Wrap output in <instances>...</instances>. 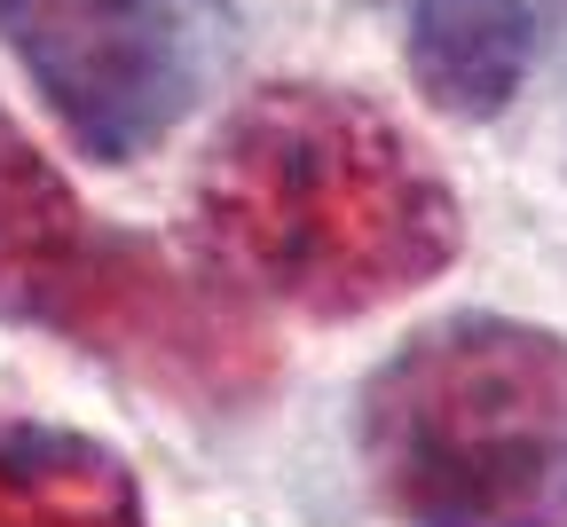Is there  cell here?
Masks as SVG:
<instances>
[{"instance_id":"obj_1","label":"cell","mask_w":567,"mask_h":527,"mask_svg":"<svg viewBox=\"0 0 567 527\" xmlns=\"http://www.w3.org/2000/svg\"><path fill=\"white\" fill-rule=\"evenodd\" d=\"M213 268L308 316H363L457 252V197L394 118L331 87H260L197 174Z\"/></svg>"},{"instance_id":"obj_2","label":"cell","mask_w":567,"mask_h":527,"mask_svg":"<svg viewBox=\"0 0 567 527\" xmlns=\"http://www.w3.org/2000/svg\"><path fill=\"white\" fill-rule=\"evenodd\" d=\"M363 465L410 527H567V347L450 316L363 394Z\"/></svg>"},{"instance_id":"obj_3","label":"cell","mask_w":567,"mask_h":527,"mask_svg":"<svg viewBox=\"0 0 567 527\" xmlns=\"http://www.w3.org/2000/svg\"><path fill=\"white\" fill-rule=\"evenodd\" d=\"M0 316L48 323L197 402H245L268 379L260 331L182 276L151 237H111L0 111Z\"/></svg>"},{"instance_id":"obj_4","label":"cell","mask_w":567,"mask_h":527,"mask_svg":"<svg viewBox=\"0 0 567 527\" xmlns=\"http://www.w3.org/2000/svg\"><path fill=\"white\" fill-rule=\"evenodd\" d=\"M17 48L63 134L103 166L158 149L229 71V0H0Z\"/></svg>"},{"instance_id":"obj_5","label":"cell","mask_w":567,"mask_h":527,"mask_svg":"<svg viewBox=\"0 0 567 527\" xmlns=\"http://www.w3.org/2000/svg\"><path fill=\"white\" fill-rule=\"evenodd\" d=\"M536 63L528 0H417L410 9V80L450 118H496Z\"/></svg>"},{"instance_id":"obj_6","label":"cell","mask_w":567,"mask_h":527,"mask_svg":"<svg viewBox=\"0 0 567 527\" xmlns=\"http://www.w3.org/2000/svg\"><path fill=\"white\" fill-rule=\"evenodd\" d=\"M0 527H142V496L103 441L0 417Z\"/></svg>"}]
</instances>
